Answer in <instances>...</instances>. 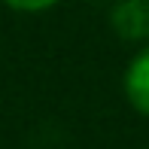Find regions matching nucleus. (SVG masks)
<instances>
[{
    "label": "nucleus",
    "mask_w": 149,
    "mask_h": 149,
    "mask_svg": "<svg viewBox=\"0 0 149 149\" xmlns=\"http://www.w3.org/2000/svg\"><path fill=\"white\" fill-rule=\"evenodd\" d=\"M110 22L122 40H149V0H119Z\"/></svg>",
    "instance_id": "1"
},
{
    "label": "nucleus",
    "mask_w": 149,
    "mask_h": 149,
    "mask_svg": "<svg viewBox=\"0 0 149 149\" xmlns=\"http://www.w3.org/2000/svg\"><path fill=\"white\" fill-rule=\"evenodd\" d=\"M125 94L137 113L149 116V49L137 52L125 70Z\"/></svg>",
    "instance_id": "2"
},
{
    "label": "nucleus",
    "mask_w": 149,
    "mask_h": 149,
    "mask_svg": "<svg viewBox=\"0 0 149 149\" xmlns=\"http://www.w3.org/2000/svg\"><path fill=\"white\" fill-rule=\"evenodd\" d=\"M9 9H18V12H43V9H52L61 0H3Z\"/></svg>",
    "instance_id": "3"
}]
</instances>
